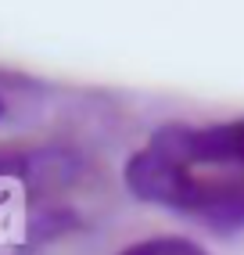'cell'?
<instances>
[{
    "label": "cell",
    "mask_w": 244,
    "mask_h": 255,
    "mask_svg": "<svg viewBox=\"0 0 244 255\" xmlns=\"http://www.w3.org/2000/svg\"><path fill=\"white\" fill-rule=\"evenodd\" d=\"M4 112H7V105H4V97H0V123H4Z\"/></svg>",
    "instance_id": "277c9868"
},
{
    "label": "cell",
    "mask_w": 244,
    "mask_h": 255,
    "mask_svg": "<svg viewBox=\"0 0 244 255\" xmlns=\"http://www.w3.org/2000/svg\"><path fill=\"white\" fill-rule=\"evenodd\" d=\"M115 255H208L198 241L190 237H176V234H158V237H144V241H133Z\"/></svg>",
    "instance_id": "3957f363"
},
{
    "label": "cell",
    "mask_w": 244,
    "mask_h": 255,
    "mask_svg": "<svg viewBox=\"0 0 244 255\" xmlns=\"http://www.w3.org/2000/svg\"><path fill=\"white\" fill-rule=\"evenodd\" d=\"M101 194V169L76 147H0V248L32 255L76 237L94 223Z\"/></svg>",
    "instance_id": "7a4b0ae2"
},
{
    "label": "cell",
    "mask_w": 244,
    "mask_h": 255,
    "mask_svg": "<svg viewBox=\"0 0 244 255\" xmlns=\"http://www.w3.org/2000/svg\"><path fill=\"white\" fill-rule=\"evenodd\" d=\"M126 191L212 234H244V119L165 123L126 158Z\"/></svg>",
    "instance_id": "6da1fadb"
}]
</instances>
